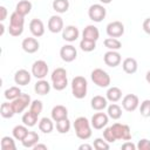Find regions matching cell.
Listing matches in <instances>:
<instances>
[{
  "mask_svg": "<svg viewBox=\"0 0 150 150\" xmlns=\"http://www.w3.org/2000/svg\"><path fill=\"white\" fill-rule=\"evenodd\" d=\"M91 124H90V121L84 117V116H80L77 118H75L74 121V130H75V134L77 136V138L82 139V141H87L91 137Z\"/></svg>",
  "mask_w": 150,
  "mask_h": 150,
  "instance_id": "cell-1",
  "label": "cell"
},
{
  "mask_svg": "<svg viewBox=\"0 0 150 150\" xmlns=\"http://www.w3.org/2000/svg\"><path fill=\"white\" fill-rule=\"evenodd\" d=\"M50 80H52V87L55 90L61 91V90L66 89V87L68 86L67 70L62 67H59V68L54 69L52 75H50Z\"/></svg>",
  "mask_w": 150,
  "mask_h": 150,
  "instance_id": "cell-2",
  "label": "cell"
},
{
  "mask_svg": "<svg viewBox=\"0 0 150 150\" xmlns=\"http://www.w3.org/2000/svg\"><path fill=\"white\" fill-rule=\"evenodd\" d=\"M71 94L75 98L82 100L87 96V90H88V82L86 77L83 76H75L71 80Z\"/></svg>",
  "mask_w": 150,
  "mask_h": 150,
  "instance_id": "cell-3",
  "label": "cell"
},
{
  "mask_svg": "<svg viewBox=\"0 0 150 150\" xmlns=\"http://www.w3.org/2000/svg\"><path fill=\"white\" fill-rule=\"evenodd\" d=\"M23 26H25V16L20 15L14 11L9 16L8 33L12 36H20L23 33Z\"/></svg>",
  "mask_w": 150,
  "mask_h": 150,
  "instance_id": "cell-4",
  "label": "cell"
},
{
  "mask_svg": "<svg viewBox=\"0 0 150 150\" xmlns=\"http://www.w3.org/2000/svg\"><path fill=\"white\" fill-rule=\"evenodd\" d=\"M90 77H91V81L100 88H108L111 83V79H110V75L101 69V68H96L91 71L90 74Z\"/></svg>",
  "mask_w": 150,
  "mask_h": 150,
  "instance_id": "cell-5",
  "label": "cell"
},
{
  "mask_svg": "<svg viewBox=\"0 0 150 150\" xmlns=\"http://www.w3.org/2000/svg\"><path fill=\"white\" fill-rule=\"evenodd\" d=\"M110 128H111V131H112L116 141L117 139H121V141H130L131 139V131H130L129 125L116 122L112 125H110Z\"/></svg>",
  "mask_w": 150,
  "mask_h": 150,
  "instance_id": "cell-6",
  "label": "cell"
},
{
  "mask_svg": "<svg viewBox=\"0 0 150 150\" xmlns=\"http://www.w3.org/2000/svg\"><path fill=\"white\" fill-rule=\"evenodd\" d=\"M107 15V9L101 4H94L88 8V16L94 22H101Z\"/></svg>",
  "mask_w": 150,
  "mask_h": 150,
  "instance_id": "cell-7",
  "label": "cell"
},
{
  "mask_svg": "<svg viewBox=\"0 0 150 150\" xmlns=\"http://www.w3.org/2000/svg\"><path fill=\"white\" fill-rule=\"evenodd\" d=\"M48 70H49V68H48L47 62L43 61V60H38V61H35V62L32 64V70H30V73H32V75H33L35 79L42 80V79H45V77L47 76Z\"/></svg>",
  "mask_w": 150,
  "mask_h": 150,
  "instance_id": "cell-8",
  "label": "cell"
},
{
  "mask_svg": "<svg viewBox=\"0 0 150 150\" xmlns=\"http://www.w3.org/2000/svg\"><path fill=\"white\" fill-rule=\"evenodd\" d=\"M12 102V104H13V107H14V110H15V112L16 114H21V112H23L25 110H26V108L28 107V105H30V103H32V98H30V96L28 95V94H21L19 97H16L15 100H13V101H11Z\"/></svg>",
  "mask_w": 150,
  "mask_h": 150,
  "instance_id": "cell-9",
  "label": "cell"
},
{
  "mask_svg": "<svg viewBox=\"0 0 150 150\" xmlns=\"http://www.w3.org/2000/svg\"><path fill=\"white\" fill-rule=\"evenodd\" d=\"M105 32L109 38H121L124 34V25L121 21H111L107 25Z\"/></svg>",
  "mask_w": 150,
  "mask_h": 150,
  "instance_id": "cell-10",
  "label": "cell"
},
{
  "mask_svg": "<svg viewBox=\"0 0 150 150\" xmlns=\"http://www.w3.org/2000/svg\"><path fill=\"white\" fill-rule=\"evenodd\" d=\"M139 105V98L135 94H128L122 98V107L125 111H135Z\"/></svg>",
  "mask_w": 150,
  "mask_h": 150,
  "instance_id": "cell-11",
  "label": "cell"
},
{
  "mask_svg": "<svg viewBox=\"0 0 150 150\" xmlns=\"http://www.w3.org/2000/svg\"><path fill=\"white\" fill-rule=\"evenodd\" d=\"M108 122H109V116L105 112H96L93 115V117L90 120L91 127L96 130H101V129L105 128Z\"/></svg>",
  "mask_w": 150,
  "mask_h": 150,
  "instance_id": "cell-12",
  "label": "cell"
},
{
  "mask_svg": "<svg viewBox=\"0 0 150 150\" xmlns=\"http://www.w3.org/2000/svg\"><path fill=\"white\" fill-rule=\"evenodd\" d=\"M60 56L64 62H73L77 56V50L73 45H64L60 49Z\"/></svg>",
  "mask_w": 150,
  "mask_h": 150,
  "instance_id": "cell-13",
  "label": "cell"
},
{
  "mask_svg": "<svg viewBox=\"0 0 150 150\" xmlns=\"http://www.w3.org/2000/svg\"><path fill=\"white\" fill-rule=\"evenodd\" d=\"M103 61L108 67L115 68V67L120 66V63L122 61V57H121V54L117 50H108L103 56Z\"/></svg>",
  "mask_w": 150,
  "mask_h": 150,
  "instance_id": "cell-14",
  "label": "cell"
},
{
  "mask_svg": "<svg viewBox=\"0 0 150 150\" xmlns=\"http://www.w3.org/2000/svg\"><path fill=\"white\" fill-rule=\"evenodd\" d=\"M47 27H48V30L50 33H60L63 30L64 28V25H63V20L60 15H52L48 20V23H47Z\"/></svg>",
  "mask_w": 150,
  "mask_h": 150,
  "instance_id": "cell-15",
  "label": "cell"
},
{
  "mask_svg": "<svg viewBox=\"0 0 150 150\" xmlns=\"http://www.w3.org/2000/svg\"><path fill=\"white\" fill-rule=\"evenodd\" d=\"M79 36H80V30L76 26L69 25V26H66L62 30V39L64 41L74 42L79 39Z\"/></svg>",
  "mask_w": 150,
  "mask_h": 150,
  "instance_id": "cell-16",
  "label": "cell"
},
{
  "mask_svg": "<svg viewBox=\"0 0 150 150\" xmlns=\"http://www.w3.org/2000/svg\"><path fill=\"white\" fill-rule=\"evenodd\" d=\"M21 47L22 49L28 53V54H34L39 50L40 48V43L35 38H25L21 42Z\"/></svg>",
  "mask_w": 150,
  "mask_h": 150,
  "instance_id": "cell-17",
  "label": "cell"
},
{
  "mask_svg": "<svg viewBox=\"0 0 150 150\" xmlns=\"http://www.w3.org/2000/svg\"><path fill=\"white\" fill-rule=\"evenodd\" d=\"M32 73L26 69H19L14 74V82L18 86H27L32 80Z\"/></svg>",
  "mask_w": 150,
  "mask_h": 150,
  "instance_id": "cell-18",
  "label": "cell"
},
{
  "mask_svg": "<svg viewBox=\"0 0 150 150\" xmlns=\"http://www.w3.org/2000/svg\"><path fill=\"white\" fill-rule=\"evenodd\" d=\"M29 30L34 38H40L45 34V25L40 19H32L29 22Z\"/></svg>",
  "mask_w": 150,
  "mask_h": 150,
  "instance_id": "cell-19",
  "label": "cell"
},
{
  "mask_svg": "<svg viewBox=\"0 0 150 150\" xmlns=\"http://www.w3.org/2000/svg\"><path fill=\"white\" fill-rule=\"evenodd\" d=\"M100 38V32L98 28L94 25H88L82 32V39L90 40V41H97Z\"/></svg>",
  "mask_w": 150,
  "mask_h": 150,
  "instance_id": "cell-20",
  "label": "cell"
},
{
  "mask_svg": "<svg viewBox=\"0 0 150 150\" xmlns=\"http://www.w3.org/2000/svg\"><path fill=\"white\" fill-rule=\"evenodd\" d=\"M50 115H52L53 121H54V122H57V121H61V120L68 117V109H67L64 105L57 104V105L53 107Z\"/></svg>",
  "mask_w": 150,
  "mask_h": 150,
  "instance_id": "cell-21",
  "label": "cell"
},
{
  "mask_svg": "<svg viewBox=\"0 0 150 150\" xmlns=\"http://www.w3.org/2000/svg\"><path fill=\"white\" fill-rule=\"evenodd\" d=\"M90 105L94 110L96 111H102L103 109H105L108 107V100L107 97H103L101 95H96L91 98L90 101Z\"/></svg>",
  "mask_w": 150,
  "mask_h": 150,
  "instance_id": "cell-22",
  "label": "cell"
},
{
  "mask_svg": "<svg viewBox=\"0 0 150 150\" xmlns=\"http://www.w3.org/2000/svg\"><path fill=\"white\" fill-rule=\"evenodd\" d=\"M122 68L127 74H135L138 69V63L134 57H127L122 62Z\"/></svg>",
  "mask_w": 150,
  "mask_h": 150,
  "instance_id": "cell-23",
  "label": "cell"
},
{
  "mask_svg": "<svg viewBox=\"0 0 150 150\" xmlns=\"http://www.w3.org/2000/svg\"><path fill=\"white\" fill-rule=\"evenodd\" d=\"M50 87H52V86L49 84V82L46 81L45 79H42V80H38L36 83L34 84V91H35L38 95L43 96V95L49 94V91H50Z\"/></svg>",
  "mask_w": 150,
  "mask_h": 150,
  "instance_id": "cell-24",
  "label": "cell"
},
{
  "mask_svg": "<svg viewBox=\"0 0 150 150\" xmlns=\"http://www.w3.org/2000/svg\"><path fill=\"white\" fill-rule=\"evenodd\" d=\"M21 121H22V123H23L25 125L32 128V127L36 125V123L39 122V115L35 114V112H33L32 110H28L27 112H25V114L22 115Z\"/></svg>",
  "mask_w": 150,
  "mask_h": 150,
  "instance_id": "cell-25",
  "label": "cell"
},
{
  "mask_svg": "<svg viewBox=\"0 0 150 150\" xmlns=\"http://www.w3.org/2000/svg\"><path fill=\"white\" fill-rule=\"evenodd\" d=\"M105 97L109 102L116 103L122 98V90L118 87H110L105 93Z\"/></svg>",
  "mask_w": 150,
  "mask_h": 150,
  "instance_id": "cell-26",
  "label": "cell"
},
{
  "mask_svg": "<svg viewBox=\"0 0 150 150\" xmlns=\"http://www.w3.org/2000/svg\"><path fill=\"white\" fill-rule=\"evenodd\" d=\"M32 7H33V5H32V2L29 0H21V1H19L16 4L15 12L19 13L20 15H22V16H26L27 14L30 13Z\"/></svg>",
  "mask_w": 150,
  "mask_h": 150,
  "instance_id": "cell-27",
  "label": "cell"
},
{
  "mask_svg": "<svg viewBox=\"0 0 150 150\" xmlns=\"http://www.w3.org/2000/svg\"><path fill=\"white\" fill-rule=\"evenodd\" d=\"M53 118H48V117H42L39 121V130L42 131L43 134H50L54 130V123H53Z\"/></svg>",
  "mask_w": 150,
  "mask_h": 150,
  "instance_id": "cell-28",
  "label": "cell"
},
{
  "mask_svg": "<svg viewBox=\"0 0 150 150\" xmlns=\"http://www.w3.org/2000/svg\"><path fill=\"white\" fill-rule=\"evenodd\" d=\"M39 139H40V136L38 135V132L35 131H28L27 136L21 141L22 145L25 148H33L35 144L39 143Z\"/></svg>",
  "mask_w": 150,
  "mask_h": 150,
  "instance_id": "cell-29",
  "label": "cell"
},
{
  "mask_svg": "<svg viewBox=\"0 0 150 150\" xmlns=\"http://www.w3.org/2000/svg\"><path fill=\"white\" fill-rule=\"evenodd\" d=\"M15 110H14V107L12 104V102H4L1 103L0 105V115L4 117V118H12L14 115H15Z\"/></svg>",
  "mask_w": 150,
  "mask_h": 150,
  "instance_id": "cell-30",
  "label": "cell"
},
{
  "mask_svg": "<svg viewBox=\"0 0 150 150\" xmlns=\"http://www.w3.org/2000/svg\"><path fill=\"white\" fill-rule=\"evenodd\" d=\"M12 134H13V137L16 139V141H22L27 134H28V127L25 125V124H19V125H15L12 130Z\"/></svg>",
  "mask_w": 150,
  "mask_h": 150,
  "instance_id": "cell-31",
  "label": "cell"
},
{
  "mask_svg": "<svg viewBox=\"0 0 150 150\" xmlns=\"http://www.w3.org/2000/svg\"><path fill=\"white\" fill-rule=\"evenodd\" d=\"M21 94H22V91H21V89H20L19 86L9 87V88H7V89L4 91V96H5V98H6L7 101H13V100H15L16 97H19Z\"/></svg>",
  "mask_w": 150,
  "mask_h": 150,
  "instance_id": "cell-32",
  "label": "cell"
},
{
  "mask_svg": "<svg viewBox=\"0 0 150 150\" xmlns=\"http://www.w3.org/2000/svg\"><path fill=\"white\" fill-rule=\"evenodd\" d=\"M107 114L112 120H120L122 117V108L116 103H111L107 107Z\"/></svg>",
  "mask_w": 150,
  "mask_h": 150,
  "instance_id": "cell-33",
  "label": "cell"
},
{
  "mask_svg": "<svg viewBox=\"0 0 150 150\" xmlns=\"http://www.w3.org/2000/svg\"><path fill=\"white\" fill-rule=\"evenodd\" d=\"M69 1L68 0H54L53 4H52V7L53 9L56 12V13H66L68 9H69Z\"/></svg>",
  "mask_w": 150,
  "mask_h": 150,
  "instance_id": "cell-34",
  "label": "cell"
},
{
  "mask_svg": "<svg viewBox=\"0 0 150 150\" xmlns=\"http://www.w3.org/2000/svg\"><path fill=\"white\" fill-rule=\"evenodd\" d=\"M103 45L109 50H118L122 48V42L117 38H107L103 41Z\"/></svg>",
  "mask_w": 150,
  "mask_h": 150,
  "instance_id": "cell-35",
  "label": "cell"
},
{
  "mask_svg": "<svg viewBox=\"0 0 150 150\" xmlns=\"http://www.w3.org/2000/svg\"><path fill=\"white\" fill-rule=\"evenodd\" d=\"M15 138L14 137H9V136H4L1 138L0 145L2 150H15L16 145H15Z\"/></svg>",
  "mask_w": 150,
  "mask_h": 150,
  "instance_id": "cell-36",
  "label": "cell"
},
{
  "mask_svg": "<svg viewBox=\"0 0 150 150\" xmlns=\"http://www.w3.org/2000/svg\"><path fill=\"white\" fill-rule=\"evenodd\" d=\"M70 127H71V124H70V121L68 120V117L56 122V130H57L59 134H67V132H69Z\"/></svg>",
  "mask_w": 150,
  "mask_h": 150,
  "instance_id": "cell-37",
  "label": "cell"
},
{
  "mask_svg": "<svg viewBox=\"0 0 150 150\" xmlns=\"http://www.w3.org/2000/svg\"><path fill=\"white\" fill-rule=\"evenodd\" d=\"M80 48H81L82 52L90 53V52L95 50V48H96V41H90V40L82 39L80 41Z\"/></svg>",
  "mask_w": 150,
  "mask_h": 150,
  "instance_id": "cell-38",
  "label": "cell"
},
{
  "mask_svg": "<svg viewBox=\"0 0 150 150\" xmlns=\"http://www.w3.org/2000/svg\"><path fill=\"white\" fill-rule=\"evenodd\" d=\"M93 146L96 150H108L110 148L109 143L104 138H95L94 143H93Z\"/></svg>",
  "mask_w": 150,
  "mask_h": 150,
  "instance_id": "cell-39",
  "label": "cell"
},
{
  "mask_svg": "<svg viewBox=\"0 0 150 150\" xmlns=\"http://www.w3.org/2000/svg\"><path fill=\"white\" fill-rule=\"evenodd\" d=\"M139 112L143 117H150V100H144L141 103Z\"/></svg>",
  "mask_w": 150,
  "mask_h": 150,
  "instance_id": "cell-40",
  "label": "cell"
},
{
  "mask_svg": "<svg viewBox=\"0 0 150 150\" xmlns=\"http://www.w3.org/2000/svg\"><path fill=\"white\" fill-rule=\"evenodd\" d=\"M42 109H43V104L40 100H33L30 105H29V110H32L33 112L40 115L42 112Z\"/></svg>",
  "mask_w": 150,
  "mask_h": 150,
  "instance_id": "cell-41",
  "label": "cell"
},
{
  "mask_svg": "<svg viewBox=\"0 0 150 150\" xmlns=\"http://www.w3.org/2000/svg\"><path fill=\"white\" fill-rule=\"evenodd\" d=\"M103 138H104L108 143H114V142H116V138H115V136H114V134H112L110 127H108V128H105V129L103 130Z\"/></svg>",
  "mask_w": 150,
  "mask_h": 150,
  "instance_id": "cell-42",
  "label": "cell"
},
{
  "mask_svg": "<svg viewBox=\"0 0 150 150\" xmlns=\"http://www.w3.org/2000/svg\"><path fill=\"white\" fill-rule=\"evenodd\" d=\"M136 146L138 150H150V141L146 138H141Z\"/></svg>",
  "mask_w": 150,
  "mask_h": 150,
  "instance_id": "cell-43",
  "label": "cell"
},
{
  "mask_svg": "<svg viewBox=\"0 0 150 150\" xmlns=\"http://www.w3.org/2000/svg\"><path fill=\"white\" fill-rule=\"evenodd\" d=\"M123 150H136L137 149V146L132 143V142H130V141H125L123 144H122V146H121Z\"/></svg>",
  "mask_w": 150,
  "mask_h": 150,
  "instance_id": "cell-44",
  "label": "cell"
},
{
  "mask_svg": "<svg viewBox=\"0 0 150 150\" xmlns=\"http://www.w3.org/2000/svg\"><path fill=\"white\" fill-rule=\"evenodd\" d=\"M142 27H143V30H144L146 34L150 35V18H146V19L143 21Z\"/></svg>",
  "mask_w": 150,
  "mask_h": 150,
  "instance_id": "cell-45",
  "label": "cell"
},
{
  "mask_svg": "<svg viewBox=\"0 0 150 150\" xmlns=\"http://www.w3.org/2000/svg\"><path fill=\"white\" fill-rule=\"evenodd\" d=\"M7 18V8L5 6H0V21L4 22Z\"/></svg>",
  "mask_w": 150,
  "mask_h": 150,
  "instance_id": "cell-46",
  "label": "cell"
},
{
  "mask_svg": "<svg viewBox=\"0 0 150 150\" xmlns=\"http://www.w3.org/2000/svg\"><path fill=\"white\" fill-rule=\"evenodd\" d=\"M94 146L93 145H90V144H87V143H84V144H81L80 146H79V149L80 150H91Z\"/></svg>",
  "mask_w": 150,
  "mask_h": 150,
  "instance_id": "cell-47",
  "label": "cell"
},
{
  "mask_svg": "<svg viewBox=\"0 0 150 150\" xmlns=\"http://www.w3.org/2000/svg\"><path fill=\"white\" fill-rule=\"evenodd\" d=\"M33 149H34V150H39V149H45V150H47V145H46V144H40V143H38V144H35V145L33 146Z\"/></svg>",
  "mask_w": 150,
  "mask_h": 150,
  "instance_id": "cell-48",
  "label": "cell"
},
{
  "mask_svg": "<svg viewBox=\"0 0 150 150\" xmlns=\"http://www.w3.org/2000/svg\"><path fill=\"white\" fill-rule=\"evenodd\" d=\"M145 81H146V82L150 84V70H149V71L145 74Z\"/></svg>",
  "mask_w": 150,
  "mask_h": 150,
  "instance_id": "cell-49",
  "label": "cell"
},
{
  "mask_svg": "<svg viewBox=\"0 0 150 150\" xmlns=\"http://www.w3.org/2000/svg\"><path fill=\"white\" fill-rule=\"evenodd\" d=\"M112 0H100V2L101 4H103V5H108V4H110Z\"/></svg>",
  "mask_w": 150,
  "mask_h": 150,
  "instance_id": "cell-50",
  "label": "cell"
},
{
  "mask_svg": "<svg viewBox=\"0 0 150 150\" xmlns=\"http://www.w3.org/2000/svg\"><path fill=\"white\" fill-rule=\"evenodd\" d=\"M0 28H1V32H0V35H2V34H4V32H5V27H4V25H2V23L0 25Z\"/></svg>",
  "mask_w": 150,
  "mask_h": 150,
  "instance_id": "cell-51",
  "label": "cell"
}]
</instances>
